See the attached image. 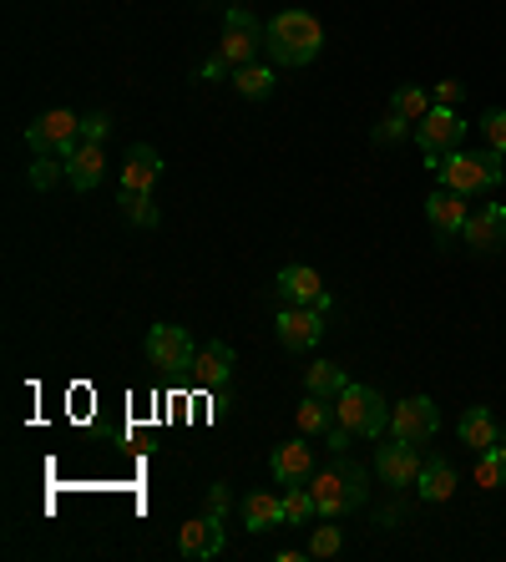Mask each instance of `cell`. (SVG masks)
<instances>
[{
	"mask_svg": "<svg viewBox=\"0 0 506 562\" xmlns=\"http://www.w3.org/2000/svg\"><path fill=\"white\" fill-rule=\"evenodd\" d=\"M263 46H269V26H263L254 11H244V5H229V15H223V41H218V51H223L233 66H248V61H259Z\"/></svg>",
	"mask_w": 506,
	"mask_h": 562,
	"instance_id": "4",
	"label": "cell"
},
{
	"mask_svg": "<svg viewBox=\"0 0 506 562\" xmlns=\"http://www.w3.org/2000/svg\"><path fill=\"white\" fill-rule=\"evenodd\" d=\"M284 517V497H274V491H248L244 497V527L248 533H269V527H279Z\"/></svg>",
	"mask_w": 506,
	"mask_h": 562,
	"instance_id": "22",
	"label": "cell"
},
{
	"mask_svg": "<svg viewBox=\"0 0 506 562\" xmlns=\"http://www.w3.org/2000/svg\"><path fill=\"white\" fill-rule=\"evenodd\" d=\"M162 178V158L147 142H137V148L127 152V163H122V183L116 188H127V192H152V183Z\"/></svg>",
	"mask_w": 506,
	"mask_h": 562,
	"instance_id": "17",
	"label": "cell"
},
{
	"mask_svg": "<svg viewBox=\"0 0 506 562\" xmlns=\"http://www.w3.org/2000/svg\"><path fill=\"white\" fill-rule=\"evenodd\" d=\"M107 133H112V117H107V112H91V117H82V142H101Z\"/></svg>",
	"mask_w": 506,
	"mask_h": 562,
	"instance_id": "35",
	"label": "cell"
},
{
	"mask_svg": "<svg viewBox=\"0 0 506 562\" xmlns=\"http://www.w3.org/2000/svg\"><path fill=\"white\" fill-rule=\"evenodd\" d=\"M435 107V97L425 87H416V82H405V87H395V97H391V112H400L405 122H420L425 112Z\"/></svg>",
	"mask_w": 506,
	"mask_h": 562,
	"instance_id": "27",
	"label": "cell"
},
{
	"mask_svg": "<svg viewBox=\"0 0 506 562\" xmlns=\"http://www.w3.org/2000/svg\"><path fill=\"white\" fill-rule=\"evenodd\" d=\"M405 133H416V122H405L400 112H391V117H385V122H380V127H375V142H380V148H385V142H400Z\"/></svg>",
	"mask_w": 506,
	"mask_h": 562,
	"instance_id": "34",
	"label": "cell"
},
{
	"mask_svg": "<svg viewBox=\"0 0 506 562\" xmlns=\"http://www.w3.org/2000/svg\"><path fill=\"white\" fill-rule=\"evenodd\" d=\"M274 295L284 299V304H319V310L330 314V295H324V284H319V274H314L309 264H289V268H279Z\"/></svg>",
	"mask_w": 506,
	"mask_h": 562,
	"instance_id": "14",
	"label": "cell"
},
{
	"mask_svg": "<svg viewBox=\"0 0 506 562\" xmlns=\"http://www.w3.org/2000/svg\"><path fill=\"white\" fill-rule=\"evenodd\" d=\"M420 466H425V457H420V446L416 441H400V436H391V441L375 451V472L385 487H416L420 482Z\"/></svg>",
	"mask_w": 506,
	"mask_h": 562,
	"instance_id": "9",
	"label": "cell"
},
{
	"mask_svg": "<svg viewBox=\"0 0 506 562\" xmlns=\"http://www.w3.org/2000/svg\"><path fill=\"white\" fill-rule=\"evenodd\" d=\"M233 91L238 97H269L274 91V66H259V61H248V66H233Z\"/></svg>",
	"mask_w": 506,
	"mask_h": 562,
	"instance_id": "25",
	"label": "cell"
},
{
	"mask_svg": "<svg viewBox=\"0 0 506 562\" xmlns=\"http://www.w3.org/2000/svg\"><path fill=\"white\" fill-rule=\"evenodd\" d=\"M345 385H349V375L340 371L334 360H314V365L304 371V390H309V396H324V400H334V396H340V390H345Z\"/></svg>",
	"mask_w": 506,
	"mask_h": 562,
	"instance_id": "23",
	"label": "cell"
},
{
	"mask_svg": "<svg viewBox=\"0 0 506 562\" xmlns=\"http://www.w3.org/2000/svg\"><path fill=\"white\" fill-rule=\"evenodd\" d=\"M466 218H471V203H466V192H456V188H435L431 198H425V223L435 228V238H441V243L461 238Z\"/></svg>",
	"mask_w": 506,
	"mask_h": 562,
	"instance_id": "12",
	"label": "cell"
},
{
	"mask_svg": "<svg viewBox=\"0 0 506 562\" xmlns=\"http://www.w3.org/2000/svg\"><path fill=\"white\" fill-rule=\"evenodd\" d=\"M223 76H233V61L218 51V57H208L202 61V72H198V82H223Z\"/></svg>",
	"mask_w": 506,
	"mask_h": 562,
	"instance_id": "36",
	"label": "cell"
},
{
	"mask_svg": "<svg viewBox=\"0 0 506 562\" xmlns=\"http://www.w3.org/2000/svg\"><path fill=\"white\" fill-rule=\"evenodd\" d=\"M26 142H30V152H57L61 163H66V158L82 148V117H72L66 107L41 112V117L26 127Z\"/></svg>",
	"mask_w": 506,
	"mask_h": 562,
	"instance_id": "5",
	"label": "cell"
},
{
	"mask_svg": "<svg viewBox=\"0 0 506 562\" xmlns=\"http://www.w3.org/2000/svg\"><path fill=\"white\" fill-rule=\"evenodd\" d=\"M481 137H486V148L492 152H506V107H492V112H481Z\"/></svg>",
	"mask_w": 506,
	"mask_h": 562,
	"instance_id": "32",
	"label": "cell"
},
{
	"mask_svg": "<svg viewBox=\"0 0 506 562\" xmlns=\"http://www.w3.org/2000/svg\"><path fill=\"white\" fill-rule=\"evenodd\" d=\"M193 380L208 385V390H218V385L233 380V350L223 340H208L198 350V360H193Z\"/></svg>",
	"mask_w": 506,
	"mask_h": 562,
	"instance_id": "19",
	"label": "cell"
},
{
	"mask_svg": "<svg viewBox=\"0 0 506 562\" xmlns=\"http://www.w3.org/2000/svg\"><path fill=\"white\" fill-rule=\"evenodd\" d=\"M456 482H461V476H456V466H451L446 457H425L416 491L425 502H451V497H456Z\"/></svg>",
	"mask_w": 506,
	"mask_h": 562,
	"instance_id": "21",
	"label": "cell"
},
{
	"mask_svg": "<svg viewBox=\"0 0 506 562\" xmlns=\"http://www.w3.org/2000/svg\"><path fill=\"white\" fill-rule=\"evenodd\" d=\"M502 441H506V426H502Z\"/></svg>",
	"mask_w": 506,
	"mask_h": 562,
	"instance_id": "39",
	"label": "cell"
},
{
	"mask_svg": "<svg viewBox=\"0 0 506 562\" xmlns=\"http://www.w3.org/2000/svg\"><path fill=\"white\" fill-rule=\"evenodd\" d=\"M274 335L284 350H314L324 340V310L319 304H289L274 314Z\"/></svg>",
	"mask_w": 506,
	"mask_h": 562,
	"instance_id": "8",
	"label": "cell"
},
{
	"mask_svg": "<svg viewBox=\"0 0 506 562\" xmlns=\"http://www.w3.org/2000/svg\"><path fill=\"white\" fill-rule=\"evenodd\" d=\"M294 421H299V436H324L334 426V405H324V396H309L294 411Z\"/></svg>",
	"mask_w": 506,
	"mask_h": 562,
	"instance_id": "28",
	"label": "cell"
},
{
	"mask_svg": "<svg viewBox=\"0 0 506 562\" xmlns=\"http://www.w3.org/2000/svg\"><path fill=\"white\" fill-rule=\"evenodd\" d=\"M284 517H289L294 527H309V522L319 517V507H314V491H309V482H304V487H284Z\"/></svg>",
	"mask_w": 506,
	"mask_h": 562,
	"instance_id": "29",
	"label": "cell"
},
{
	"mask_svg": "<svg viewBox=\"0 0 506 562\" xmlns=\"http://www.w3.org/2000/svg\"><path fill=\"white\" fill-rule=\"evenodd\" d=\"M309 491H314V507H319V517H324V522H340V517H349V512H355L340 466H324V472L309 476Z\"/></svg>",
	"mask_w": 506,
	"mask_h": 562,
	"instance_id": "16",
	"label": "cell"
},
{
	"mask_svg": "<svg viewBox=\"0 0 506 562\" xmlns=\"http://www.w3.org/2000/svg\"><path fill=\"white\" fill-rule=\"evenodd\" d=\"M147 360L162 371H193V360H198L193 335L183 325H152L147 329Z\"/></svg>",
	"mask_w": 506,
	"mask_h": 562,
	"instance_id": "10",
	"label": "cell"
},
{
	"mask_svg": "<svg viewBox=\"0 0 506 562\" xmlns=\"http://www.w3.org/2000/svg\"><path fill=\"white\" fill-rule=\"evenodd\" d=\"M461 238L471 243L477 253H496L506 249V203H481L471 218H466Z\"/></svg>",
	"mask_w": 506,
	"mask_h": 562,
	"instance_id": "15",
	"label": "cell"
},
{
	"mask_svg": "<svg viewBox=\"0 0 506 562\" xmlns=\"http://www.w3.org/2000/svg\"><path fill=\"white\" fill-rule=\"evenodd\" d=\"M425 167H431L435 178H441V188H456V192H492L502 188L506 167H502V152L481 148V152H446V158H425Z\"/></svg>",
	"mask_w": 506,
	"mask_h": 562,
	"instance_id": "1",
	"label": "cell"
},
{
	"mask_svg": "<svg viewBox=\"0 0 506 562\" xmlns=\"http://www.w3.org/2000/svg\"><path fill=\"white\" fill-rule=\"evenodd\" d=\"M269 472H274L279 487H304V482L314 476V446H309V436H294V441L274 446Z\"/></svg>",
	"mask_w": 506,
	"mask_h": 562,
	"instance_id": "13",
	"label": "cell"
},
{
	"mask_svg": "<svg viewBox=\"0 0 506 562\" xmlns=\"http://www.w3.org/2000/svg\"><path fill=\"white\" fill-rule=\"evenodd\" d=\"M116 208H122V218L137 223V228H158V223H162L158 203H152V192H127V188H116Z\"/></svg>",
	"mask_w": 506,
	"mask_h": 562,
	"instance_id": "24",
	"label": "cell"
},
{
	"mask_svg": "<svg viewBox=\"0 0 506 562\" xmlns=\"http://www.w3.org/2000/svg\"><path fill=\"white\" fill-rule=\"evenodd\" d=\"M340 548H345V533H340V527H314V537H309V558H334Z\"/></svg>",
	"mask_w": 506,
	"mask_h": 562,
	"instance_id": "33",
	"label": "cell"
},
{
	"mask_svg": "<svg viewBox=\"0 0 506 562\" xmlns=\"http://www.w3.org/2000/svg\"><path fill=\"white\" fill-rule=\"evenodd\" d=\"M456 436H461V446H471V451H486V446L502 441V426H496V415L486 411V405H471V411L456 421Z\"/></svg>",
	"mask_w": 506,
	"mask_h": 562,
	"instance_id": "20",
	"label": "cell"
},
{
	"mask_svg": "<svg viewBox=\"0 0 506 562\" xmlns=\"http://www.w3.org/2000/svg\"><path fill=\"white\" fill-rule=\"evenodd\" d=\"M334 466H340V476H345V487H349V502H355V507H365V502H370V487H365L370 476H365V466H360V461L340 457V461H334Z\"/></svg>",
	"mask_w": 506,
	"mask_h": 562,
	"instance_id": "31",
	"label": "cell"
},
{
	"mask_svg": "<svg viewBox=\"0 0 506 562\" xmlns=\"http://www.w3.org/2000/svg\"><path fill=\"white\" fill-rule=\"evenodd\" d=\"M319 46H324V26L299 5L279 11L269 21V51H274L279 66H309L319 57Z\"/></svg>",
	"mask_w": 506,
	"mask_h": 562,
	"instance_id": "2",
	"label": "cell"
},
{
	"mask_svg": "<svg viewBox=\"0 0 506 562\" xmlns=\"http://www.w3.org/2000/svg\"><path fill=\"white\" fill-rule=\"evenodd\" d=\"M66 178V163H61L57 152H36V163H30V188H57Z\"/></svg>",
	"mask_w": 506,
	"mask_h": 562,
	"instance_id": "30",
	"label": "cell"
},
{
	"mask_svg": "<svg viewBox=\"0 0 506 562\" xmlns=\"http://www.w3.org/2000/svg\"><path fill=\"white\" fill-rule=\"evenodd\" d=\"M435 430H441V405L431 396H405L391 411V436H400V441L425 446L435 441Z\"/></svg>",
	"mask_w": 506,
	"mask_h": 562,
	"instance_id": "6",
	"label": "cell"
},
{
	"mask_svg": "<svg viewBox=\"0 0 506 562\" xmlns=\"http://www.w3.org/2000/svg\"><path fill=\"white\" fill-rule=\"evenodd\" d=\"M66 178H72L76 192H91L107 178V152H101V142H82V148L66 158Z\"/></svg>",
	"mask_w": 506,
	"mask_h": 562,
	"instance_id": "18",
	"label": "cell"
},
{
	"mask_svg": "<svg viewBox=\"0 0 506 562\" xmlns=\"http://www.w3.org/2000/svg\"><path fill=\"white\" fill-rule=\"evenodd\" d=\"M461 137H466V122L456 117V107H431L425 117L416 122V142L425 158H446V152L461 148Z\"/></svg>",
	"mask_w": 506,
	"mask_h": 562,
	"instance_id": "7",
	"label": "cell"
},
{
	"mask_svg": "<svg viewBox=\"0 0 506 562\" xmlns=\"http://www.w3.org/2000/svg\"><path fill=\"white\" fill-rule=\"evenodd\" d=\"M223 542H229V533H223V512H202V517L183 522V533H177V552L193 558V562L218 558Z\"/></svg>",
	"mask_w": 506,
	"mask_h": 562,
	"instance_id": "11",
	"label": "cell"
},
{
	"mask_svg": "<svg viewBox=\"0 0 506 562\" xmlns=\"http://www.w3.org/2000/svg\"><path fill=\"white\" fill-rule=\"evenodd\" d=\"M334 421H340V426H349L355 436H365V441H375V436H385V430H391V405H385V396H380V390L349 380L345 390L334 396Z\"/></svg>",
	"mask_w": 506,
	"mask_h": 562,
	"instance_id": "3",
	"label": "cell"
},
{
	"mask_svg": "<svg viewBox=\"0 0 506 562\" xmlns=\"http://www.w3.org/2000/svg\"><path fill=\"white\" fill-rule=\"evenodd\" d=\"M477 487H481V491L506 487V441L486 446V451L477 457Z\"/></svg>",
	"mask_w": 506,
	"mask_h": 562,
	"instance_id": "26",
	"label": "cell"
},
{
	"mask_svg": "<svg viewBox=\"0 0 506 562\" xmlns=\"http://www.w3.org/2000/svg\"><path fill=\"white\" fill-rule=\"evenodd\" d=\"M208 512H223V517H229V487H223V482L208 487Z\"/></svg>",
	"mask_w": 506,
	"mask_h": 562,
	"instance_id": "38",
	"label": "cell"
},
{
	"mask_svg": "<svg viewBox=\"0 0 506 562\" xmlns=\"http://www.w3.org/2000/svg\"><path fill=\"white\" fill-rule=\"evenodd\" d=\"M461 97H466V87L456 82V76H451V82H435V107H456Z\"/></svg>",
	"mask_w": 506,
	"mask_h": 562,
	"instance_id": "37",
	"label": "cell"
}]
</instances>
